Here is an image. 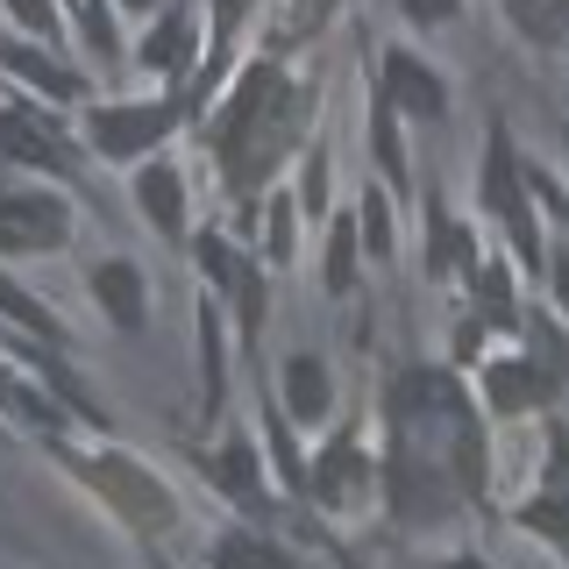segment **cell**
I'll return each instance as SVG.
<instances>
[{"instance_id":"1","label":"cell","mask_w":569,"mask_h":569,"mask_svg":"<svg viewBox=\"0 0 569 569\" xmlns=\"http://www.w3.org/2000/svg\"><path fill=\"white\" fill-rule=\"evenodd\" d=\"M299 114H307V93H299L292 79H284L278 64H249L242 79H236V93L221 100V178L236 192L249 186H263L278 164H284V150H292V136H299Z\"/></svg>"},{"instance_id":"2","label":"cell","mask_w":569,"mask_h":569,"mask_svg":"<svg viewBox=\"0 0 569 569\" xmlns=\"http://www.w3.org/2000/svg\"><path fill=\"white\" fill-rule=\"evenodd\" d=\"M79 477H86V485H93V491H100L136 533H164V527L178 520V498L164 491V477H150L136 456H121V449H107V456H79Z\"/></svg>"},{"instance_id":"3","label":"cell","mask_w":569,"mask_h":569,"mask_svg":"<svg viewBox=\"0 0 569 569\" xmlns=\"http://www.w3.org/2000/svg\"><path fill=\"white\" fill-rule=\"evenodd\" d=\"M71 242V200L50 186H8L0 192V257H50Z\"/></svg>"},{"instance_id":"4","label":"cell","mask_w":569,"mask_h":569,"mask_svg":"<svg viewBox=\"0 0 569 569\" xmlns=\"http://www.w3.org/2000/svg\"><path fill=\"white\" fill-rule=\"evenodd\" d=\"M178 129L171 100H114V107H93L86 114V150L93 157H142L150 164L157 142Z\"/></svg>"},{"instance_id":"5","label":"cell","mask_w":569,"mask_h":569,"mask_svg":"<svg viewBox=\"0 0 569 569\" xmlns=\"http://www.w3.org/2000/svg\"><path fill=\"white\" fill-rule=\"evenodd\" d=\"M0 164H29V171H79V150L71 136L58 129V114L29 100H8L0 107Z\"/></svg>"},{"instance_id":"6","label":"cell","mask_w":569,"mask_h":569,"mask_svg":"<svg viewBox=\"0 0 569 569\" xmlns=\"http://www.w3.org/2000/svg\"><path fill=\"white\" fill-rule=\"evenodd\" d=\"M378 79H385V107H391V114H413V121H441V114H449V79H441L420 50L391 43L385 64H378Z\"/></svg>"},{"instance_id":"7","label":"cell","mask_w":569,"mask_h":569,"mask_svg":"<svg viewBox=\"0 0 569 569\" xmlns=\"http://www.w3.org/2000/svg\"><path fill=\"white\" fill-rule=\"evenodd\" d=\"M200 14L192 8H171V14H157L150 22V36H142V50L136 58L157 71L164 86H178V79H200V64H207V43H200Z\"/></svg>"},{"instance_id":"8","label":"cell","mask_w":569,"mask_h":569,"mask_svg":"<svg viewBox=\"0 0 569 569\" xmlns=\"http://www.w3.org/2000/svg\"><path fill=\"white\" fill-rule=\"evenodd\" d=\"M86 292H93V307L114 320L121 335L150 328V284H142V271H136L129 257H100L93 271H86Z\"/></svg>"},{"instance_id":"9","label":"cell","mask_w":569,"mask_h":569,"mask_svg":"<svg viewBox=\"0 0 569 569\" xmlns=\"http://www.w3.org/2000/svg\"><path fill=\"white\" fill-rule=\"evenodd\" d=\"M520 527L541 533V541H556V548H569V441H562V435H556V449H548L541 491L520 506Z\"/></svg>"},{"instance_id":"10","label":"cell","mask_w":569,"mask_h":569,"mask_svg":"<svg viewBox=\"0 0 569 569\" xmlns=\"http://www.w3.org/2000/svg\"><path fill=\"white\" fill-rule=\"evenodd\" d=\"M307 491L320 498V506H349V498H363V491H370V456L356 449L349 435H335L328 449L313 456V470H307Z\"/></svg>"},{"instance_id":"11","label":"cell","mask_w":569,"mask_h":569,"mask_svg":"<svg viewBox=\"0 0 569 569\" xmlns=\"http://www.w3.org/2000/svg\"><path fill=\"white\" fill-rule=\"evenodd\" d=\"M556 378H548V370H533L527 356H498V363L485 370V406L491 413H533V406H548L556 399Z\"/></svg>"},{"instance_id":"12","label":"cell","mask_w":569,"mask_h":569,"mask_svg":"<svg viewBox=\"0 0 569 569\" xmlns=\"http://www.w3.org/2000/svg\"><path fill=\"white\" fill-rule=\"evenodd\" d=\"M0 64H8V71L29 86L36 100H50V107L86 93V79H79L71 64H58V50H36V43H0Z\"/></svg>"},{"instance_id":"13","label":"cell","mask_w":569,"mask_h":569,"mask_svg":"<svg viewBox=\"0 0 569 569\" xmlns=\"http://www.w3.org/2000/svg\"><path fill=\"white\" fill-rule=\"evenodd\" d=\"M136 207L157 236H178V228H186V178H178L171 157H150V164L136 171Z\"/></svg>"},{"instance_id":"14","label":"cell","mask_w":569,"mask_h":569,"mask_svg":"<svg viewBox=\"0 0 569 569\" xmlns=\"http://www.w3.org/2000/svg\"><path fill=\"white\" fill-rule=\"evenodd\" d=\"M470 263H477L470 228H462L449 207H427V271L449 278V271H470Z\"/></svg>"},{"instance_id":"15","label":"cell","mask_w":569,"mask_h":569,"mask_svg":"<svg viewBox=\"0 0 569 569\" xmlns=\"http://www.w3.org/2000/svg\"><path fill=\"white\" fill-rule=\"evenodd\" d=\"M328 399H335L328 363L320 356H292L284 363V406H292V420H328Z\"/></svg>"},{"instance_id":"16","label":"cell","mask_w":569,"mask_h":569,"mask_svg":"<svg viewBox=\"0 0 569 569\" xmlns=\"http://www.w3.org/2000/svg\"><path fill=\"white\" fill-rule=\"evenodd\" d=\"M213 569H299V562L284 556L278 541H263V533H249V527H228L221 541H213Z\"/></svg>"},{"instance_id":"17","label":"cell","mask_w":569,"mask_h":569,"mask_svg":"<svg viewBox=\"0 0 569 569\" xmlns=\"http://www.w3.org/2000/svg\"><path fill=\"white\" fill-rule=\"evenodd\" d=\"M207 477L221 485L228 498H242V506H257V491H263V477H257V449L249 441H221V449L207 456Z\"/></svg>"},{"instance_id":"18","label":"cell","mask_w":569,"mask_h":569,"mask_svg":"<svg viewBox=\"0 0 569 569\" xmlns=\"http://www.w3.org/2000/svg\"><path fill=\"white\" fill-rule=\"evenodd\" d=\"M0 313H8V320H14V328H29V335H36V342H71V335H64V320H58V313H50V307H43V299H36V292H29V284H14L8 271H0Z\"/></svg>"},{"instance_id":"19","label":"cell","mask_w":569,"mask_h":569,"mask_svg":"<svg viewBox=\"0 0 569 569\" xmlns=\"http://www.w3.org/2000/svg\"><path fill=\"white\" fill-rule=\"evenodd\" d=\"M192 257H200V271L221 284V292H236V299H242V284H257V271L242 263V249L228 242V236H213V228H207L200 242H192Z\"/></svg>"},{"instance_id":"20","label":"cell","mask_w":569,"mask_h":569,"mask_svg":"<svg viewBox=\"0 0 569 569\" xmlns=\"http://www.w3.org/2000/svg\"><path fill=\"white\" fill-rule=\"evenodd\" d=\"M356 242H363L370 257H391V242H399V236H391V200H385V192H363V213H356Z\"/></svg>"},{"instance_id":"21","label":"cell","mask_w":569,"mask_h":569,"mask_svg":"<svg viewBox=\"0 0 569 569\" xmlns=\"http://www.w3.org/2000/svg\"><path fill=\"white\" fill-rule=\"evenodd\" d=\"M356 249H363V242H356V221L342 213L335 236H328V292H349V284H356Z\"/></svg>"},{"instance_id":"22","label":"cell","mask_w":569,"mask_h":569,"mask_svg":"<svg viewBox=\"0 0 569 569\" xmlns=\"http://www.w3.org/2000/svg\"><path fill=\"white\" fill-rule=\"evenodd\" d=\"M71 29H79V36H86L93 50H107V58H114L121 29H114V14H107V8H71Z\"/></svg>"},{"instance_id":"23","label":"cell","mask_w":569,"mask_h":569,"mask_svg":"<svg viewBox=\"0 0 569 569\" xmlns=\"http://www.w3.org/2000/svg\"><path fill=\"white\" fill-rule=\"evenodd\" d=\"M292 221H299V207H292V200L278 192V200H271V236H263V249H271V257H292V249H299Z\"/></svg>"},{"instance_id":"24","label":"cell","mask_w":569,"mask_h":569,"mask_svg":"<svg viewBox=\"0 0 569 569\" xmlns=\"http://www.w3.org/2000/svg\"><path fill=\"white\" fill-rule=\"evenodd\" d=\"M541 278H548V299L569 313V249H548V263H541Z\"/></svg>"},{"instance_id":"25","label":"cell","mask_w":569,"mask_h":569,"mask_svg":"<svg viewBox=\"0 0 569 569\" xmlns=\"http://www.w3.org/2000/svg\"><path fill=\"white\" fill-rule=\"evenodd\" d=\"M441 569H491V562H485V556H449Z\"/></svg>"}]
</instances>
